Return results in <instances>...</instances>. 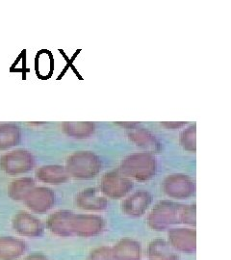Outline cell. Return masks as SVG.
<instances>
[{
	"label": "cell",
	"mask_w": 231,
	"mask_h": 260,
	"mask_svg": "<svg viewBox=\"0 0 231 260\" xmlns=\"http://www.w3.org/2000/svg\"><path fill=\"white\" fill-rule=\"evenodd\" d=\"M30 209L38 213H44L50 209L55 203L54 193L47 188L32 189L24 199Z\"/></svg>",
	"instance_id": "2"
},
{
	"label": "cell",
	"mask_w": 231,
	"mask_h": 260,
	"mask_svg": "<svg viewBox=\"0 0 231 260\" xmlns=\"http://www.w3.org/2000/svg\"><path fill=\"white\" fill-rule=\"evenodd\" d=\"M24 260H48L47 257L45 256L44 254L42 253H33V254H30L29 256H27Z\"/></svg>",
	"instance_id": "9"
},
{
	"label": "cell",
	"mask_w": 231,
	"mask_h": 260,
	"mask_svg": "<svg viewBox=\"0 0 231 260\" xmlns=\"http://www.w3.org/2000/svg\"><path fill=\"white\" fill-rule=\"evenodd\" d=\"M20 133L18 126L14 124L0 125V150L16 146L19 142Z\"/></svg>",
	"instance_id": "7"
},
{
	"label": "cell",
	"mask_w": 231,
	"mask_h": 260,
	"mask_svg": "<svg viewBox=\"0 0 231 260\" xmlns=\"http://www.w3.org/2000/svg\"><path fill=\"white\" fill-rule=\"evenodd\" d=\"M13 226L19 234L27 237H39L44 233L41 221L26 212H19L15 216Z\"/></svg>",
	"instance_id": "3"
},
{
	"label": "cell",
	"mask_w": 231,
	"mask_h": 260,
	"mask_svg": "<svg viewBox=\"0 0 231 260\" xmlns=\"http://www.w3.org/2000/svg\"><path fill=\"white\" fill-rule=\"evenodd\" d=\"M25 251V242L12 236L0 237V260H16Z\"/></svg>",
	"instance_id": "4"
},
{
	"label": "cell",
	"mask_w": 231,
	"mask_h": 260,
	"mask_svg": "<svg viewBox=\"0 0 231 260\" xmlns=\"http://www.w3.org/2000/svg\"><path fill=\"white\" fill-rule=\"evenodd\" d=\"M37 177L41 181L50 184H60L67 179L65 169L60 166H46L38 170Z\"/></svg>",
	"instance_id": "5"
},
{
	"label": "cell",
	"mask_w": 231,
	"mask_h": 260,
	"mask_svg": "<svg viewBox=\"0 0 231 260\" xmlns=\"http://www.w3.org/2000/svg\"><path fill=\"white\" fill-rule=\"evenodd\" d=\"M70 214L65 211H60L53 214L49 217L47 226L48 229L55 234L61 236L70 235L69 222H70Z\"/></svg>",
	"instance_id": "6"
},
{
	"label": "cell",
	"mask_w": 231,
	"mask_h": 260,
	"mask_svg": "<svg viewBox=\"0 0 231 260\" xmlns=\"http://www.w3.org/2000/svg\"><path fill=\"white\" fill-rule=\"evenodd\" d=\"M34 158L25 150H15L0 157V169L11 176L26 173L34 167Z\"/></svg>",
	"instance_id": "1"
},
{
	"label": "cell",
	"mask_w": 231,
	"mask_h": 260,
	"mask_svg": "<svg viewBox=\"0 0 231 260\" xmlns=\"http://www.w3.org/2000/svg\"><path fill=\"white\" fill-rule=\"evenodd\" d=\"M35 184L32 178H20L11 183L9 187V196L16 201L24 200L28 193L32 190Z\"/></svg>",
	"instance_id": "8"
}]
</instances>
